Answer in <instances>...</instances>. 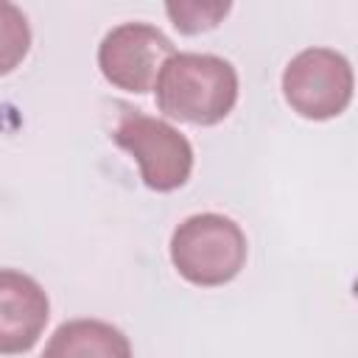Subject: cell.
<instances>
[{"label":"cell","mask_w":358,"mask_h":358,"mask_svg":"<svg viewBox=\"0 0 358 358\" xmlns=\"http://www.w3.org/2000/svg\"><path fill=\"white\" fill-rule=\"evenodd\" d=\"M154 92L162 115L193 126H213L238 101V73L221 56L176 50L162 64Z\"/></svg>","instance_id":"obj_1"},{"label":"cell","mask_w":358,"mask_h":358,"mask_svg":"<svg viewBox=\"0 0 358 358\" xmlns=\"http://www.w3.org/2000/svg\"><path fill=\"white\" fill-rule=\"evenodd\" d=\"M243 229L221 213H199L185 218L171 238V260L176 271L201 288L235 280L246 263Z\"/></svg>","instance_id":"obj_2"},{"label":"cell","mask_w":358,"mask_h":358,"mask_svg":"<svg viewBox=\"0 0 358 358\" xmlns=\"http://www.w3.org/2000/svg\"><path fill=\"white\" fill-rule=\"evenodd\" d=\"M112 140L137 159L140 179L157 193L182 187L193 171V145L171 123L126 109L112 131Z\"/></svg>","instance_id":"obj_3"},{"label":"cell","mask_w":358,"mask_h":358,"mask_svg":"<svg viewBox=\"0 0 358 358\" xmlns=\"http://www.w3.org/2000/svg\"><path fill=\"white\" fill-rule=\"evenodd\" d=\"M352 67L330 48H305L282 70L288 106L308 120H330L352 101Z\"/></svg>","instance_id":"obj_4"},{"label":"cell","mask_w":358,"mask_h":358,"mask_svg":"<svg viewBox=\"0 0 358 358\" xmlns=\"http://www.w3.org/2000/svg\"><path fill=\"white\" fill-rule=\"evenodd\" d=\"M176 53L173 42L148 22H120L98 45V67L103 78L126 92H148L162 64Z\"/></svg>","instance_id":"obj_5"},{"label":"cell","mask_w":358,"mask_h":358,"mask_svg":"<svg viewBox=\"0 0 358 358\" xmlns=\"http://www.w3.org/2000/svg\"><path fill=\"white\" fill-rule=\"evenodd\" d=\"M50 316V302L42 285L14 268H0V352H28Z\"/></svg>","instance_id":"obj_6"},{"label":"cell","mask_w":358,"mask_h":358,"mask_svg":"<svg viewBox=\"0 0 358 358\" xmlns=\"http://www.w3.org/2000/svg\"><path fill=\"white\" fill-rule=\"evenodd\" d=\"M42 358H131V344L109 322L73 319L56 327Z\"/></svg>","instance_id":"obj_7"},{"label":"cell","mask_w":358,"mask_h":358,"mask_svg":"<svg viewBox=\"0 0 358 358\" xmlns=\"http://www.w3.org/2000/svg\"><path fill=\"white\" fill-rule=\"evenodd\" d=\"M28 48H31V28L25 14L14 3L0 0V76L11 73L28 56Z\"/></svg>","instance_id":"obj_8"},{"label":"cell","mask_w":358,"mask_h":358,"mask_svg":"<svg viewBox=\"0 0 358 358\" xmlns=\"http://www.w3.org/2000/svg\"><path fill=\"white\" fill-rule=\"evenodd\" d=\"M229 3H168L165 11L182 34H201L215 28L227 14Z\"/></svg>","instance_id":"obj_9"}]
</instances>
